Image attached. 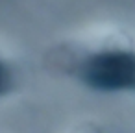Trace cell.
Here are the masks:
<instances>
[{
	"label": "cell",
	"mask_w": 135,
	"mask_h": 133,
	"mask_svg": "<svg viewBox=\"0 0 135 133\" xmlns=\"http://www.w3.org/2000/svg\"><path fill=\"white\" fill-rule=\"evenodd\" d=\"M4 89V72H2V68H0V91Z\"/></svg>",
	"instance_id": "cell-2"
},
{
	"label": "cell",
	"mask_w": 135,
	"mask_h": 133,
	"mask_svg": "<svg viewBox=\"0 0 135 133\" xmlns=\"http://www.w3.org/2000/svg\"><path fill=\"white\" fill-rule=\"evenodd\" d=\"M83 81L96 91L135 89V54L102 52L89 57L81 67Z\"/></svg>",
	"instance_id": "cell-1"
}]
</instances>
